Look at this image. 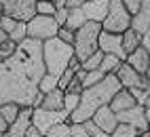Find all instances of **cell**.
Returning a JSON list of instances; mask_svg holds the SVG:
<instances>
[{
    "mask_svg": "<svg viewBox=\"0 0 150 137\" xmlns=\"http://www.w3.org/2000/svg\"><path fill=\"white\" fill-rule=\"evenodd\" d=\"M32 112L34 107L32 105H21V110H19V116L8 124V135L11 137H25L28 135V129L32 126Z\"/></svg>",
    "mask_w": 150,
    "mask_h": 137,
    "instance_id": "cell-12",
    "label": "cell"
},
{
    "mask_svg": "<svg viewBox=\"0 0 150 137\" xmlns=\"http://www.w3.org/2000/svg\"><path fill=\"white\" fill-rule=\"evenodd\" d=\"M121 65H123V59H118L116 55L104 53V57H102V63H99V70H102L104 74H116Z\"/></svg>",
    "mask_w": 150,
    "mask_h": 137,
    "instance_id": "cell-21",
    "label": "cell"
},
{
    "mask_svg": "<svg viewBox=\"0 0 150 137\" xmlns=\"http://www.w3.org/2000/svg\"><path fill=\"white\" fill-rule=\"evenodd\" d=\"M85 126H87V131H89V137H110V133H106L102 126H97L93 122V118L85 120Z\"/></svg>",
    "mask_w": 150,
    "mask_h": 137,
    "instance_id": "cell-30",
    "label": "cell"
},
{
    "mask_svg": "<svg viewBox=\"0 0 150 137\" xmlns=\"http://www.w3.org/2000/svg\"><path fill=\"white\" fill-rule=\"evenodd\" d=\"M131 27L142 36L148 32V27H150V0H142V6L137 8V13H133Z\"/></svg>",
    "mask_w": 150,
    "mask_h": 137,
    "instance_id": "cell-15",
    "label": "cell"
},
{
    "mask_svg": "<svg viewBox=\"0 0 150 137\" xmlns=\"http://www.w3.org/2000/svg\"><path fill=\"white\" fill-rule=\"evenodd\" d=\"M36 95H38V82L23 67L11 61L0 63V105L13 101L19 105L34 107Z\"/></svg>",
    "mask_w": 150,
    "mask_h": 137,
    "instance_id": "cell-1",
    "label": "cell"
},
{
    "mask_svg": "<svg viewBox=\"0 0 150 137\" xmlns=\"http://www.w3.org/2000/svg\"><path fill=\"white\" fill-rule=\"evenodd\" d=\"M99 51H102V53H110V55H116L118 59L127 61V53L123 48V34H114V32L102 30V34H99Z\"/></svg>",
    "mask_w": 150,
    "mask_h": 137,
    "instance_id": "cell-10",
    "label": "cell"
},
{
    "mask_svg": "<svg viewBox=\"0 0 150 137\" xmlns=\"http://www.w3.org/2000/svg\"><path fill=\"white\" fill-rule=\"evenodd\" d=\"M102 23L87 21L81 30L74 32V55L76 59L85 61L89 55L99 51V34H102Z\"/></svg>",
    "mask_w": 150,
    "mask_h": 137,
    "instance_id": "cell-4",
    "label": "cell"
},
{
    "mask_svg": "<svg viewBox=\"0 0 150 137\" xmlns=\"http://www.w3.org/2000/svg\"><path fill=\"white\" fill-rule=\"evenodd\" d=\"M66 120H70V112L68 110H45V107H34V112H32V124L42 135H47L53 124L66 122Z\"/></svg>",
    "mask_w": 150,
    "mask_h": 137,
    "instance_id": "cell-8",
    "label": "cell"
},
{
    "mask_svg": "<svg viewBox=\"0 0 150 137\" xmlns=\"http://www.w3.org/2000/svg\"><path fill=\"white\" fill-rule=\"evenodd\" d=\"M70 137H89L85 122H70Z\"/></svg>",
    "mask_w": 150,
    "mask_h": 137,
    "instance_id": "cell-31",
    "label": "cell"
},
{
    "mask_svg": "<svg viewBox=\"0 0 150 137\" xmlns=\"http://www.w3.org/2000/svg\"><path fill=\"white\" fill-rule=\"evenodd\" d=\"M102 57H104V53L102 51H95L93 55H89L85 61H81V65H83V70H99V63H102Z\"/></svg>",
    "mask_w": 150,
    "mask_h": 137,
    "instance_id": "cell-25",
    "label": "cell"
},
{
    "mask_svg": "<svg viewBox=\"0 0 150 137\" xmlns=\"http://www.w3.org/2000/svg\"><path fill=\"white\" fill-rule=\"evenodd\" d=\"M131 11L125 6L123 0H110V6H108V15L104 19L102 27L106 32H114V34H123L125 30L131 27Z\"/></svg>",
    "mask_w": 150,
    "mask_h": 137,
    "instance_id": "cell-5",
    "label": "cell"
},
{
    "mask_svg": "<svg viewBox=\"0 0 150 137\" xmlns=\"http://www.w3.org/2000/svg\"><path fill=\"white\" fill-rule=\"evenodd\" d=\"M104 72L102 70H89L87 74H85V78H83V86L87 89V86H93V84H97V82H102L104 80Z\"/></svg>",
    "mask_w": 150,
    "mask_h": 137,
    "instance_id": "cell-27",
    "label": "cell"
},
{
    "mask_svg": "<svg viewBox=\"0 0 150 137\" xmlns=\"http://www.w3.org/2000/svg\"><path fill=\"white\" fill-rule=\"evenodd\" d=\"M59 32V23L55 21V17L51 15H40L32 17L28 21V38H36V40H49V38H55Z\"/></svg>",
    "mask_w": 150,
    "mask_h": 137,
    "instance_id": "cell-7",
    "label": "cell"
},
{
    "mask_svg": "<svg viewBox=\"0 0 150 137\" xmlns=\"http://www.w3.org/2000/svg\"><path fill=\"white\" fill-rule=\"evenodd\" d=\"M15 51H17V42H13L11 38H8V40H4L2 44H0V63L6 61V59H8V57H11Z\"/></svg>",
    "mask_w": 150,
    "mask_h": 137,
    "instance_id": "cell-29",
    "label": "cell"
},
{
    "mask_svg": "<svg viewBox=\"0 0 150 137\" xmlns=\"http://www.w3.org/2000/svg\"><path fill=\"white\" fill-rule=\"evenodd\" d=\"M93 122L97 126H102L106 133H112L116 129V124H118V116H116V112L112 107H110V103H106L93 114Z\"/></svg>",
    "mask_w": 150,
    "mask_h": 137,
    "instance_id": "cell-14",
    "label": "cell"
},
{
    "mask_svg": "<svg viewBox=\"0 0 150 137\" xmlns=\"http://www.w3.org/2000/svg\"><path fill=\"white\" fill-rule=\"evenodd\" d=\"M121 89H123V84H121L116 74H106L102 82L83 89L81 101H78L76 110L70 114V122H85L89 118H93V114L102 105L110 103V99H112L116 95V91H121Z\"/></svg>",
    "mask_w": 150,
    "mask_h": 137,
    "instance_id": "cell-2",
    "label": "cell"
},
{
    "mask_svg": "<svg viewBox=\"0 0 150 137\" xmlns=\"http://www.w3.org/2000/svg\"><path fill=\"white\" fill-rule=\"evenodd\" d=\"M142 46L150 53V36H142Z\"/></svg>",
    "mask_w": 150,
    "mask_h": 137,
    "instance_id": "cell-40",
    "label": "cell"
},
{
    "mask_svg": "<svg viewBox=\"0 0 150 137\" xmlns=\"http://www.w3.org/2000/svg\"><path fill=\"white\" fill-rule=\"evenodd\" d=\"M137 135H139V131L135 129V126L127 124V122H118L116 129L110 133V137H137Z\"/></svg>",
    "mask_w": 150,
    "mask_h": 137,
    "instance_id": "cell-23",
    "label": "cell"
},
{
    "mask_svg": "<svg viewBox=\"0 0 150 137\" xmlns=\"http://www.w3.org/2000/svg\"><path fill=\"white\" fill-rule=\"evenodd\" d=\"M142 46V34L135 32L133 27H129V30L123 32V48H125V53H133L135 48Z\"/></svg>",
    "mask_w": 150,
    "mask_h": 137,
    "instance_id": "cell-20",
    "label": "cell"
},
{
    "mask_svg": "<svg viewBox=\"0 0 150 137\" xmlns=\"http://www.w3.org/2000/svg\"><path fill=\"white\" fill-rule=\"evenodd\" d=\"M47 137H70V120L53 124L51 129H49Z\"/></svg>",
    "mask_w": 150,
    "mask_h": 137,
    "instance_id": "cell-26",
    "label": "cell"
},
{
    "mask_svg": "<svg viewBox=\"0 0 150 137\" xmlns=\"http://www.w3.org/2000/svg\"><path fill=\"white\" fill-rule=\"evenodd\" d=\"M40 135H42V133H40V131H38L36 126L32 124V126H30V129H28V135H25V137H40Z\"/></svg>",
    "mask_w": 150,
    "mask_h": 137,
    "instance_id": "cell-38",
    "label": "cell"
},
{
    "mask_svg": "<svg viewBox=\"0 0 150 137\" xmlns=\"http://www.w3.org/2000/svg\"><path fill=\"white\" fill-rule=\"evenodd\" d=\"M116 76H118V80H121V84L125 86V89H146V86H148L146 74H139L127 61H123V65L118 67Z\"/></svg>",
    "mask_w": 150,
    "mask_h": 137,
    "instance_id": "cell-11",
    "label": "cell"
},
{
    "mask_svg": "<svg viewBox=\"0 0 150 137\" xmlns=\"http://www.w3.org/2000/svg\"><path fill=\"white\" fill-rule=\"evenodd\" d=\"M2 135H4V133H2V131H0V137H2Z\"/></svg>",
    "mask_w": 150,
    "mask_h": 137,
    "instance_id": "cell-48",
    "label": "cell"
},
{
    "mask_svg": "<svg viewBox=\"0 0 150 137\" xmlns=\"http://www.w3.org/2000/svg\"><path fill=\"white\" fill-rule=\"evenodd\" d=\"M116 116H118V122L131 124V126H135L139 133H148L150 131V122L146 118V105H142V103H135L133 107L118 112Z\"/></svg>",
    "mask_w": 150,
    "mask_h": 137,
    "instance_id": "cell-9",
    "label": "cell"
},
{
    "mask_svg": "<svg viewBox=\"0 0 150 137\" xmlns=\"http://www.w3.org/2000/svg\"><path fill=\"white\" fill-rule=\"evenodd\" d=\"M0 131H2V133L8 131V122H6V118H4L2 114H0Z\"/></svg>",
    "mask_w": 150,
    "mask_h": 137,
    "instance_id": "cell-39",
    "label": "cell"
},
{
    "mask_svg": "<svg viewBox=\"0 0 150 137\" xmlns=\"http://www.w3.org/2000/svg\"><path fill=\"white\" fill-rule=\"evenodd\" d=\"M40 137H47V135H40Z\"/></svg>",
    "mask_w": 150,
    "mask_h": 137,
    "instance_id": "cell-49",
    "label": "cell"
},
{
    "mask_svg": "<svg viewBox=\"0 0 150 137\" xmlns=\"http://www.w3.org/2000/svg\"><path fill=\"white\" fill-rule=\"evenodd\" d=\"M148 137H150V133H148Z\"/></svg>",
    "mask_w": 150,
    "mask_h": 137,
    "instance_id": "cell-51",
    "label": "cell"
},
{
    "mask_svg": "<svg viewBox=\"0 0 150 137\" xmlns=\"http://www.w3.org/2000/svg\"><path fill=\"white\" fill-rule=\"evenodd\" d=\"M42 57H45L47 74H53L59 78L68 70L70 59L74 57V44L64 42L59 36L49 38V40L42 42Z\"/></svg>",
    "mask_w": 150,
    "mask_h": 137,
    "instance_id": "cell-3",
    "label": "cell"
},
{
    "mask_svg": "<svg viewBox=\"0 0 150 137\" xmlns=\"http://www.w3.org/2000/svg\"><path fill=\"white\" fill-rule=\"evenodd\" d=\"M78 101H81V95H78V93H66V105H64V107L72 114V112L76 110Z\"/></svg>",
    "mask_w": 150,
    "mask_h": 137,
    "instance_id": "cell-33",
    "label": "cell"
},
{
    "mask_svg": "<svg viewBox=\"0 0 150 137\" xmlns=\"http://www.w3.org/2000/svg\"><path fill=\"white\" fill-rule=\"evenodd\" d=\"M36 11L40 13V15H51V17H55V13H57V4L53 2V0H38Z\"/></svg>",
    "mask_w": 150,
    "mask_h": 137,
    "instance_id": "cell-28",
    "label": "cell"
},
{
    "mask_svg": "<svg viewBox=\"0 0 150 137\" xmlns=\"http://www.w3.org/2000/svg\"><path fill=\"white\" fill-rule=\"evenodd\" d=\"M144 105H150V95H148V99H146V103Z\"/></svg>",
    "mask_w": 150,
    "mask_h": 137,
    "instance_id": "cell-45",
    "label": "cell"
},
{
    "mask_svg": "<svg viewBox=\"0 0 150 137\" xmlns=\"http://www.w3.org/2000/svg\"><path fill=\"white\" fill-rule=\"evenodd\" d=\"M137 101H135V97H133V93L129 91V89H123L121 91H116V95L110 99V107L118 114V112H123V110H129V107H133Z\"/></svg>",
    "mask_w": 150,
    "mask_h": 137,
    "instance_id": "cell-17",
    "label": "cell"
},
{
    "mask_svg": "<svg viewBox=\"0 0 150 137\" xmlns=\"http://www.w3.org/2000/svg\"><path fill=\"white\" fill-rule=\"evenodd\" d=\"M59 86V78L57 76H53V74H45L42 78H40V82H38V91L40 93H51V91H55Z\"/></svg>",
    "mask_w": 150,
    "mask_h": 137,
    "instance_id": "cell-22",
    "label": "cell"
},
{
    "mask_svg": "<svg viewBox=\"0 0 150 137\" xmlns=\"http://www.w3.org/2000/svg\"><path fill=\"white\" fill-rule=\"evenodd\" d=\"M148 133H150V131H148ZM148 133H139L137 137H148Z\"/></svg>",
    "mask_w": 150,
    "mask_h": 137,
    "instance_id": "cell-44",
    "label": "cell"
},
{
    "mask_svg": "<svg viewBox=\"0 0 150 137\" xmlns=\"http://www.w3.org/2000/svg\"><path fill=\"white\" fill-rule=\"evenodd\" d=\"M68 13H70V8H68V6H59V8H57V13H55V21L59 23V27H62V25H66Z\"/></svg>",
    "mask_w": 150,
    "mask_h": 137,
    "instance_id": "cell-35",
    "label": "cell"
},
{
    "mask_svg": "<svg viewBox=\"0 0 150 137\" xmlns=\"http://www.w3.org/2000/svg\"><path fill=\"white\" fill-rule=\"evenodd\" d=\"M146 80H148V86H146V91L150 95V65H148V72H146Z\"/></svg>",
    "mask_w": 150,
    "mask_h": 137,
    "instance_id": "cell-42",
    "label": "cell"
},
{
    "mask_svg": "<svg viewBox=\"0 0 150 137\" xmlns=\"http://www.w3.org/2000/svg\"><path fill=\"white\" fill-rule=\"evenodd\" d=\"M2 137H11V135H8V133H4V135H2Z\"/></svg>",
    "mask_w": 150,
    "mask_h": 137,
    "instance_id": "cell-47",
    "label": "cell"
},
{
    "mask_svg": "<svg viewBox=\"0 0 150 137\" xmlns=\"http://www.w3.org/2000/svg\"><path fill=\"white\" fill-rule=\"evenodd\" d=\"M123 2H125V6L129 8V11H131V15L137 13V8L142 6V0H123Z\"/></svg>",
    "mask_w": 150,
    "mask_h": 137,
    "instance_id": "cell-36",
    "label": "cell"
},
{
    "mask_svg": "<svg viewBox=\"0 0 150 137\" xmlns=\"http://www.w3.org/2000/svg\"><path fill=\"white\" fill-rule=\"evenodd\" d=\"M144 36H150V27H148V32H146V34H144Z\"/></svg>",
    "mask_w": 150,
    "mask_h": 137,
    "instance_id": "cell-46",
    "label": "cell"
},
{
    "mask_svg": "<svg viewBox=\"0 0 150 137\" xmlns=\"http://www.w3.org/2000/svg\"><path fill=\"white\" fill-rule=\"evenodd\" d=\"M108 6H110V0H87L81 8H83V13L87 15L89 21L104 23V19L108 15Z\"/></svg>",
    "mask_w": 150,
    "mask_h": 137,
    "instance_id": "cell-13",
    "label": "cell"
},
{
    "mask_svg": "<svg viewBox=\"0 0 150 137\" xmlns=\"http://www.w3.org/2000/svg\"><path fill=\"white\" fill-rule=\"evenodd\" d=\"M19 110H21V105H19V103H2V105H0V114H2L4 116V118H6V122L8 124H11L15 118H17V116H19Z\"/></svg>",
    "mask_w": 150,
    "mask_h": 137,
    "instance_id": "cell-24",
    "label": "cell"
},
{
    "mask_svg": "<svg viewBox=\"0 0 150 137\" xmlns=\"http://www.w3.org/2000/svg\"><path fill=\"white\" fill-rule=\"evenodd\" d=\"M64 105H66V91H62L57 86L55 91L47 93L42 97V103L38 105V107H45V110H66Z\"/></svg>",
    "mask_w": 150,
    "mask_h": 137,
    "instance_id": "cell-18",
    "label": "cell"
},
{
    "mask_svg": "<svg viewBox=\"0 0 150 137\" xmlns=\"http://www.w3.org/2000/svg\"><path fill=\"white\" fill-rule=\"evenodd\" d=\"M4 40H8V34H6V32L2 30V27H0V44H2Z\"/></svg>",
    "mask_w": 150,
    "mask_h": 137,
    "instance_id": "cell-41",
    "label": "cell"
},
{
    "mask_svg": "<svg viewBox=\"0 0 150 137\" xmlns=\"http://www.w3.org/2000/svg\"><path fill=\"white\" fill-rule=\"evenodd\" d=\"M87 21H89V19H87V15L83 13V8H81V6H74V8H70L68 19H66V25H62V27H68V30L76 32V30H81Z\"/></svg>",
    "mask_w": 150,
    "mask_h": 137,
    "instance_id": "cell-19",
    "label": "cell"
},
{
    "mask_svg": "<svg viewBox=\"0 0 150 137\" xmlns=\"http://www.w3.org/2000/svg\"><path fill=\"white\" fill-rule=\"evenodd\" d=\"M74 70H72V67H68V70L62 74V76H59V89H62V91H66L68 89V86L70 84H72V80H74Z\"/></svg>",
    "mask_w": 150,
    "mask_h": 137,
    "instance_id": "cell-32",
    "label": "cell"
},
{
    "mask_svg": "<svg viewBox=\"0 0 150 137\" xmlns=\"http://www.w3.org/2000/svg\"><path fill=\"white\" fill-rule=\"evenodd\" d=\"M38 0H0V13L6 17H13L17 21H30L38 15L36 11Z\"/></svg>",
    "mask_w": 150,
    "mask_h": 137,
    "instance_id": "cell-6",
    "label": "cell"
},
{
    "mask_svg": "<svg viewBox=\"0 0 150 137\" xmlns=\"http://www.w3.org/2000/svg\"><path fill=\"white\" fill-rule=\"evenodd\" d=\"M53 2H57V0H53Z\"/></svg>",
    "mask_w": 150,
    "mask_h": 137,
    "instance_id": "cell-50",
    "label": "cell"
},
{
    "mask_svg": "<svg viewBox=\"0 0 150 137\" xmlns=\"http://www.w3.org/2000/svg\"><path fill=\"white\" fill-rule=\"evenodd\" d=\"M146 118H148V122H150V105H146Z\"/></svg>",
    "mask_w": 150,
    "mask_h": 137,
    "instance_id": "cell-43",
    "label": "cell"
},
{
    "mask_svg": "<svg viewBox=\"0 0 150 137\" xmlns=\"http://www.w3.org/2000/svg\"><path fill=\"white\" fill-rule=\"evenodd\" d=\"M127 63L133 67V70H137L139 74H146L148 72V65H150V53L146 51L144 46L135 48L133 53L127 55Z\"/></svg>",
    "mask_w": 150,
    "mask_h": 137,
    "instance_id": "cell-16",
    "label": "cell"
},
{
    "mask_svg": "<svg viewBox=\"0 0 150 137\" xmlns=\"http://www.w3.org/2000/svg\"><path fill=\"white\" fill-rule=\"evenodd\" d=\"M87 0H66V6L68 8H74V6H83Z\"/></svg>",
    "mask_w": 150,
    "mask_h": 137,
    "instance_id": "cell-37",
    "label": "cell"
},
{
    "mask_svg": "<svg viewBox=\"0 0 150 137\" xmlns=\"http://www.w3.org/2000/svg\"><path fill=\"white\" fill-rule=\"evenodd\" d=\"M57 36L62 38L64 42H68V44H74V32H72V30H68V27H59Z\"/></svg>",
    "mask_w": 150,
    "mask_h": 137,
    "instance_id": "cell-34",
    "label": "cell"
}]
</instances>
